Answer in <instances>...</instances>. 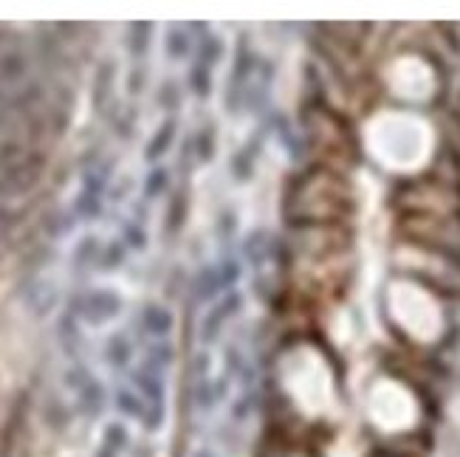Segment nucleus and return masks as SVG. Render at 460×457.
Instances as JSON below:
<instances>
[{"label": "nucleus", "instance_id": "7ed1b4c3", "mask_svg": "<svg viewBox=\"0 0 460 457\" xmlns=\"http://www.w3.org/2000/svg\"><path fill=\"white\" fill-rule=\"evenodd\" d=\"M390 313L393 319L418 342H432L444 330V313L432 294H427L415 282H393L390 294Z\"/></svg>", "mask_w": 460, "mask_h": 457}, {"label": "nucleus", "instance_id": "0eeeda50", "mask_svg": "<svg viewBox=\"0 0 460 457\" xmlns=\"http://www.w3.org/2000/svg\"><path fill=\"white\" fill-rule=\"evenodd\" d=\"M102 457H110V455H102Z\"/></svg>", "mask_w": 460, "mask_h": 457}, {"label": "nucleus", "instance_id": "f03ea898", "mask_svg": "<svg viewBox=\"0 0 460 457\" xmlns=\"http://www.w3.org/2000/svg\"><path fill=\"white\" fill-rule=\"evenodd\" d=\"M280 378H282V390L288 393L291 404L302 412V415H325L333 404V373L328 359L311 347V345H299L291 347L282 356L280 364Z\"/></svg>", "mask_w": 460, "mask_h": 457}, {"label": "nucleus", "instance_id": "20e7f679", "mask_svg": "<svg viewBox=\"0 0 460 457\" xmlns=\"http://www.w3.org/2000/svg\"><path fill=\"white\" fill-rule=\"evenodd\" d=\"M367 412H370V421L379 429H384V432H401V429H410L415 424L418 404H415L413 393L404 384H398L393 378H381L370 390Z\"/></svg>", "mask_w": 460, "mask_h": 457}, {"label": "nucleus", "instance_id": "f257e3e1", "mask_svg": "<svg viewBox=\"0 0 460 457\" xmlns=\"http://www.w3.org/2000/svg\"><path fill=\"white\" fill-rule=\"evenodd\" d=\"M364 144L381 167L393 173H410L430 158L432 130L424 119L413 113L384 110L367 122Z\"/></svg>", "mask_w": 460, "mask_h": 457}, {"label": "nucleus", "instance_id": "39448f33", "mask_svg": "<svg viewBox=\"0 0 460 457\" xmlns=\"http://www.w3.org/2000/svg\"><path fill=\"white\" fill-rule=\"evenodd\" d=\"M387 82H390V91L396 96L410 99V102L430 99L435 91V74L421 57H398L390 65Z\"/></svg>", "mask_w": 460, "mask_h": 457}, {"label": "nucleus", "instance_id": "423d86ee", "mask_svg": "<svg viewBox=\"0 0 460 457\" xmlns=\"http://www.w3.org/2000/svg\"><path fill=\"white\" fill-rule=\"evenodd\" d=\"M108 441H119V444L125 446L127 435H125V429H119V427H110V429H108Z\"/></svg>", "mask_w": 460, "mask_h": 457}]
</instances>
